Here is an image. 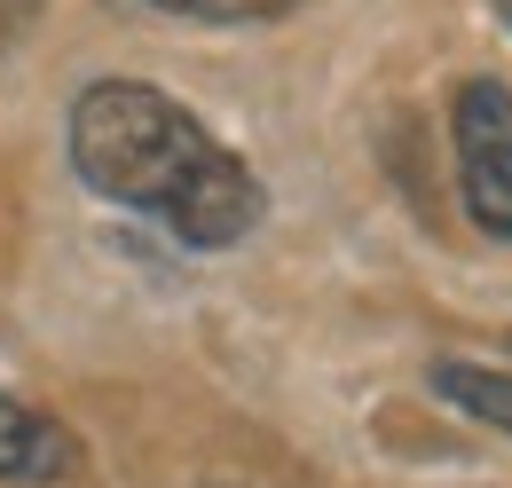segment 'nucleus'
Listing matches in <instances>:
<instances>
[{
  "label": "nucleus",
  "mask_w": 512,
  "mask_h": 488,
  "mask_svg": "<svg viewBox=\"0 0 512 488\" xmlns=\"http://www.w3.org/2000/svg\"><path fill=\"white\" fill-rule=\"evenodd\" d=\"M71 166L95 197L166 221L197 252L245 244L260 221V182L245 158H229L174 95L142 79H103L71 103Z\"/></svg>",
  "instance_id": "nucleus-1"
},
{
  "label": "nucleus",
  "mask_w": 512,
  "mask_h": 488,
  "mask_svg": "<svg viewBox=\"0 0 512 488\" xmlns=\"http://www.w3.org/2000/svg\"><path fill=\"white\" fill-rule=\"evenodd\" d=\"M71 473H79V441L48 410H24V402L0 394V481L48 488V481H71Z\"/></svg>",
  "instance_id": "nucleus-3"
},
{
  "label": "nucleus",
  "mask_w": 512,
  "mask_h": 488,
  "mask_svg": "<svg viewBox=\"0 0 512 488\" xmlns=\"http://www.w3.org/2000/svg\"><path fill=\"white\" fill-rule=\"evenodd\" d=\"M497 16H505V24H512V0H497Z\"/></svg>",
  "instance_id": "nucleus-6"
},
{
  "label": "nucleus",
  "mask_w": 512,
  "mask_h": 488,
  "mask_svg": "<svg viewBox=\"0 0 512 488\" xmlns=\"http://www.w3.org/2000/svg\"><path fill=\"white\" fill-rule=\"evenodd\" d=\"M134 8H158V16H197V24H245V16H276L292 0H134Z\"/></svg>",
  "instance_id": "nucleus-5"
},
{
  "label": "nucleus",
  "mask_w": 512,
  "mask_h": 488,
  "mask_svg": "<svg viewBox=\"0 0 512 488\" xmlns=\"http://www.w3.org/2000/svg\"><path fill=\"white\" fill-rule=\"evenodd\" d=\"M457 182L489 237L512 244V87L473 79L457 95Z\"/></svg>",
  "instance_id": "nucleus-2"
},
{
  "label": "nucleus",
  "mask_w": 512,
  "mask_h": 488,
  "mask_svg": "<svg viewBox=\"0 0 512 488\" xmlns=\"http://www.w3.org/2000/svg\"><path fill=\"white\" fill-rule=\"evenodd\" d=\"M434 394L457 402L473 426L512 433V370H481V363H434Z\"/></svg>",
  "instance_id": "nucleus-4"
}]
</instances>
